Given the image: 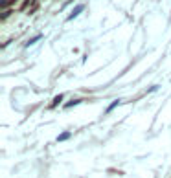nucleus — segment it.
I'll use <instances>...</instances> for the list:
<instances>
[{
  "mask_svg": "<svg viewBox=\"0 0 171 178\" xmlns=\"http://www.w3.org/2000/svg\"><path fill=\"white\" fill-rule=\"evenodd\" d=\"M61 101H63V95H55V97H53V103H52V107H57Z\"/></svg>",
  "mask_w": 171,
  "mask_h": 178,
  "instance_id": "6",
  "label": "nucleus"
},
{
  "mask_svg": "<svg viewBox=\"0 0 171 178\" xmlns=\"http://www.w3.org/2000/svg\"><path fill=\"white\" fill-rule=\"evenodd\" d=\"M40 39H43V35H37V37H33V39H30L28 42H26V48H30V46H33V44H35L37 40H40Z\"/></svg>",
  "mask_w": 171,
  "mask_h": 178,
  "instance_id": "4",
  "label": "nucleus"
},
{
  "mask_svg": "<svg viewBox=\"0 0 171 178\" xmlns=\"http://www.w3.org/2000/svg\"><path fill=\"white\" fill-rule=\"evenodd\" d=\"M72 136V132H63V134H59L57 136V141H66L68 138H70Z\"/></svg>",
  "mask_w": 171,
  "mask_h": 178,
  "instance_id": "3",
  "label": "nucleus"
},
{
  "mask_svg": "<svg viewBox=\"0 0 171 178\" xmlns=\"http://www.w3.org/2000/svg\"><path fill=\"white\" fill-rule=\"evenodd\" d=\"M79 103H81V99H72V101H70V103H66V105H65V108H70V107H76V105H79Z\"/></svg>",
  "mask_w": 171,
  "mask_h": 178,
  "instance_id": "5",
  "label": "nucleus"
},
{
  "mask_svg": "<svg viewBox=\"0 0 171 178\" xmlns=\"http://www.w3.org/2000/svg\"><path fill=\"white\" fill-rule=\"evenodd\" d=\"M156 90H158V85H155V86H151V88H149V90H147V92H149V94H151V92H156Z\"/></svg>",
  "mask_w": 171,
  "mask_h": 178,
  "instance_id": "7",
  "label": "nucleus"
},
{
  "mask_svg": "<svg viewBox=\"0 0 171 178\" xmlns=\"http://www.w3.org/2000/svg\"><path fill=\"white\" fill-rule=\"evenodd\" d=\"M83 9H85V6H83V4H81V6H77V8L74 9V11L70 13V15H68V20H74L76 17H79L81 13H83Z\"/></svg>",
  "mask_w": 171,
  "mask_h": 178,
  "instance_id": "1",
  "label": "nucleus"
},
{
  "mask_svg": "<svg viewBox=\"0 0 171 178\" xmlns=\"http://www.w3.org/2000/svg\"><path fill=\"white\" fill-rule=\"evenodd\" d=\"M120 105H121V99H116V101H112V103H111V105L107 107V110H105V114H109V112H112L114 108H116V107H120Z\"/></svg>",
  "mask_w": 171,
  "mask_h": 178,
  "instance_id": "2",
  "label": "nucleus"
}]
</instances>
